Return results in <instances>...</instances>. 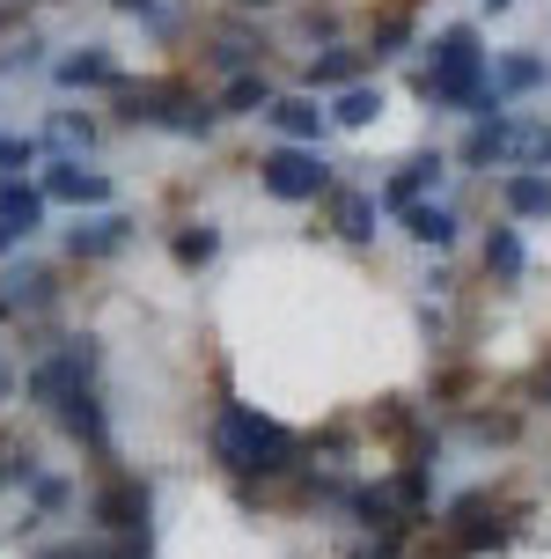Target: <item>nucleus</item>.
<instances>
[{
    "mask_svg": "<svg viewBox=\"0 0 551 559\" xmlns=\"http://www.w3.org/2000/svg\"><path fill=\"white\" fill-rule=\"evenodd\" d=\"M206 449H214L220 472L243 478V486H279V478L302 472V435L279 427L273 413L243 405V397H220L214 427H206Z\"/></svg>",
    "mask_w": 551,
    "mask_h": 559,
    "instance_id": "1",
    "label": "nucleus"
},
{
    "mask_svg": "<svg viewBox=\"0 0 551 559\" xmlns=\"http://www.w3.org/2000/svg\"><path fill=\"white\" fill-rule=\"evenodd\" d=\"M486 82H493V67H486V52H478V29L456 23L434 37V67L419 74V88H427V104H448V111H500V104H486Z\"/></svg>",
    "mask_w": 551,
    "mask_h": 559,
    "instance_id": "2",
    "label": "nucleus"
},
{
    "mask_svg": "<svg viewBox=\"0 0 551 559\" xmlns=\"http://www.w3.org/2000/svg\"><path fill=\"white\" fill-rule=\"evenodd\" d=\"M82 383H96V338H59L45 361L29 368V405H45L52 413L67 391H82Z\"/></svg>",
    "mask_w": 551,
    "mask_h": 559,
    "instance_id": "3",
    "label": "nucleus"
},
{
    "mask_svg": "<svg viewBox=\"0 0 551 559\" xmlns=\"http://www.w3.org/2000/svg\"><path fill=\"white\" fill-rule=\"evenodd\" d=\"M257 177H265V192L287 199V206H302V199H324L331 192V169L316 147H273L265 163H257Z\"/></svg>",
    "mask_w": 551,
    "mask_h": 559,
    "instance_id": "4",
    "label": "nucleus"
},
{
    "mask_svg": "<svg viewBox=\"0 0 551 559\" xmlns=\"http://www.w3.org/2000/svg\"><path fill=\"white\" fill-rule=\"evenodd\" d=\"M52 419H59V427H67V435H74V442L88 449V456H110V419H104V391H96V383L67 391V397L52 405Z\"/></svg>",
    "mask_w": 551,
    "mask_h": 559,
    "instance_id": "5",
    "label": "nucleus"
},
{
    "mask_svg": "<svg viewBox=\"0 0 551 559\" xmlns=\"http://www.w3.org/2000/svg\"><path fill=\"white\" fill-rule=\"evenodd\" d=\"M37 192H45V199H67V206H104V199H110V177H104V169H82V163H52Z\"/></svg>",
    "mask_w": 551,
    "mask_h": 559,
    "instance_id": "6",
    "label": "nucleus"
},
{
    "mask_svg": "<svg viewBox=\"0 0 551 559\" xmlns=\"http://www.w3.org/2000/svg\"><path fill=\"white\" fill-rule=\"evenodd\" d=\"M515 133H523L515 118L486 111V118H478V126L464 133V163H470V169H486V163H515Z\"/></svg>",
    "mask_w": 551,
    "mask_h": 559,
    "instance_id": "7",
    "label": "nucleus"
},
{
    "mask_svg": "<svg viewBox=\"0 0 551 559\" xmlns=\"http://www.w3.org/2000/svg\"><path fill=\"white\" fill-rule=\"evenodd\" d=\"M434 177H441V155H412V163H405V169L383 185V206H390V214H412V206H427Z\"/></svg>",
    "mask_w": 551,
    "mask_h": 559,
    "instance_id": "8",
    "label": "nucleus"
},
{
    "mask_svg": "<svg viewBox=\"0 0 551 559\" xmlns=\"http://www.w3.org/2000/svg\"><path fill=\"white\" fill-rule=\"evenodd\" d=\"M125 236H133L125 214H96V222H82L74 236H67V251L74 258H110V251H125Z\"/></svg>",
    "mask_w": 551,
    "mask_h": 559,
    "instance_id": "9",
    "label": "nucleus"
},
{
    "mask_svg": "<svg viewBox=\"0 0 551 559\" xmlns=\"http://www.w3.org/2000/svg\"><path fill=\"white\" fill-rule=\"evenodd\" d=\"M287 133V147H309V140L324 133V111H316V96H273V111H265Z\"/></svg>",
    "mask_w": 551,
    "mask_h": 559,
    "instance_id": "10",
    "label": "nucleus"
},
{
    "mask_svg": "<svg viewBox=\"0 0 551 559\" xmlns=\"http://www.w3.org/2000/svg\"><path fill=\"white\" fill-rule=\"evenodd\" d=\"M500 199H507L515 222H537V214H551V177L544 169H515V177L500 185Z\"/></svg>",
    "mask_w": 551,
    "mask_h": 559,
    "instance_id": "11",
    "label": "nucleus"
},
{
    "mask_svg": "<svg viewBox=\"0 0 551 559\" xmlns=\"http://www.w3.org/2000/svg\"><path fill=\"white\" fill-rule=\"evenodd\" d=\"M331 228H338V236H346V243H368V236H375V199L368 192H338V185H331Z\"/></svg>",
    "mask_w": 551,
    "mask_h": 559,
    "instance_id": "12",
    "label": "nucleus"
},
{
    "mask_svg": "<svg viewBox=\"0 0 551 559\" xmlns=\"http://www.w3.org/2000/svg\"><path fill=\"white\" fill-rule=\"evenodd\" d=\"M0 222L15 228V236H29V228L45 222V192L23 185V177H0Z\"/></svg>",
    "mask_w": 551,
    "mask_h": 559,
    "instance_id": "13",
    "label": "nucleus"
},
{
    "mask_svg": "<svg viewBox=\"0 0 551 559\" xmlns=\"http://www.w3.org/2000/svg\"><path fill=\"white\" fill-rule=\"evenodd\" d=\"M59 82H67V88H118V67H110V52H96V45H88V52H67V59H59Z\"/></svg>",
    "mask_w": 551,
    "mask_h": 559,
    "instance_id": "14",
    "label": "nucleus"
},
{
    "mask_svg": "<svg viewBox=\"0 0 551 559\" xmlns=\"http://www.w3.org/2000/svg\"><path fill=\"white\" fill-rule=\"evenodd\" d=\"M405 236L427 243V251H448V243H456V214H448V206H412V214H405Z\"/></svg>",
    "mask_w": 551,
    "mask_h": 559,
    "instance_id": "15",
    "label": "nucleus"
},
{
    "mask_svg": "<svg viewBox=\"0 0 551 559\" xmlns=\"http://www.w3.org/2000/svg\"><path fill=\"white\" fill-rule=\"evenodd\" d=\"M529 88H544V59L507 52V59L493 67V96H529Z\"/></svg>",
    "mask_w": 551,
    "mask_h": 559,
    "instance_id": "16",
    "label": "nucleus"
},
{
    "mask_svg": "<svg viewBox=\"0 0 551 559\" xmlns=\"http://www.w3.org/2000/svg\"><path fill=\"white\" fill-rule=\"evenodd\" d=\"M0 295H8V309H45L52 302V273L45 265H23V273L0 280Z\"/></svg>",
    "mask_w": 551,
    "mask_h": 559,
    "instance_id": "17",
    "label": "nucleus"
},
{
    "mask_svg": "<svg viewBox=\"0 0 551 559\" xmlns=\"http://www.w3.org/2000/svg\"><path fill=\"white\" fill-rule=\"evenodd\" d=\"M220 111H236V118L273 111V82H265V74H236V82L220 88Z\"/></svg>",
    "mask_w": 551,
    "mask_h": 559,
    "instance_id": "18",
    "label": "nucleus"
},
{
    "mask_svg": "<svg viewBox=\"0 0 551 559\" xmlns=\"http://www.w3.org/2000/svg\"><path fill=\"white\" fill-rule=\"evenodd\" d=\"M360 74V52H346V45H331L324 59H309V88H354Z\"/></svg>",
    "mask_w": 551,
    "mask_h": 559,
    "instance_id": "19",
    "label": "nucleus"
},
{
    "mask_svg": "<svg viewBox=\"0 0 551 559\" xmlns=\"http://www.w3.org/2000/svg\"><path fill=\"white\" fill-rule=\"evenodd\" d=\"M169 251H177V265H184V273H199V265H214L220 236L206 222H192V228H177V243H169Z\"/></svg>",
    "mask_w": 551,
    "mask_h": 559,
    "instance_id": "20",
    "label": "nucleus"
},
{
    "mask_svg": "<svg viewBox=\"0 0 551 559\" xmlns=\"http://www.w3.org/2000/svg\"><path fill=\"white\" fill-rule=\"evenodd\" d=\"M486 273L523 280V236H515V228H493V236H486Z\"/></svg>",
    "mask_w": 551,
    "mask_h": 559,
    "instance_id": "21",
    "label": "nucleus"
},
{
    "mask_svg": "<svg viewBox=\"0 0 551 559\" xmlns=\"http://www.w3.org/2000/svg\"><path fill=\"white\" fill-rule=\"evenodd\" d=\"M375 111H383V96H375V88H338V111H331V118H338V126H354V133H360V126H375Z\"/></svg>",
    "mask_w": 551,
    "mask_h": 559,
    "instance_id": "22",
    "label": "nucleus"
},
{
    "mask_svg": "<svg viewBox=\"0 0 551 559\" xmlns=\"http://www.w3.org/2000/svg\"><path fill=\"white\" fill-rule=\"evenodd\" d=\"M346 559H405V537H360Z\"/></svg>",
    "mask_w": 551,
    "mask_h": 559,
    "instance_id": "23",
    "label": "nucleus"
},
{
    "mask_svg": "<svg viewBox=\"0 0 551 559\" xmlns=\"http://www.w3.org/2000/svg\"><path fill=\"white\" fill-rule=\"evenodd\" d=\"M37 559H125V552H104V545H45Z\"/></svg>",
    "mask_w": 551,
    "mask_h": 559,
    "instance_id": "24",
    "label": "nucleus"
},
{
    "mask_svg": "<svg viewBox=\"0 0 551 559\" xmlns=\"http://www.w3.org/2000/svg\"><path fill=\"white\" fill-rule=\"evenodd\" d=\"M29 155H37V147H29V140H15V133H0V163H29Z\"/></svg>",
    "mask_w": 551,
    "mask_h": 559,
    "instance_id": "25",
    "label": "nucleus"
},
{
    "mask_svg": "<svg viewBox=\"0 0 551 559\" xmlns=\"http://www.w3.org/2000/svg\"><path fill=\"white\" fill-rule=\"evenodd\" d=\"M110 8H125V15H147V8H155V0H110Z\"/></svg>",
    "mask_w": 551,
    "mask_h": 559,
    "instance_id": "26",
    "label": "nucleus"
},
{
    "mask_svg": "<svg viewBox=\"0 0 551 559\" xmlns=\"http://www.w3.org/2000/svg\"><path fill=\"white\" fill-rule=\"evenodd\" d=\"M8 251H15V228H8V222H0V258H8Z\"/></svg>",
    "mask_w": 551,
    "mask_h": 559,
    "instance_id": "27",
    "label": "nucleus"
},
{
    "mask_svg": "<svg viewBox=\"0 0 551 559\" xmlns=\"http://www.w3.org/2000/svg\"><path fill=\"white\" fill-rule=\"evenodd\" d=\"M486 8H493V15H500V8H515V0H486Z\"/></svg>",
    "mask_w": 551,
    "mask_h": 559,
    "instance_id": "28",
    "label": "nucleus"
},
{
    "mask_svg": "<svg viewBox=\"0 0 551 559\" xmlns=\"http://www.w3.org/2000/svg\"><path fill=\"white\" fill-rule=\"evenodd\" d=\"M0 397H8V361H0Z\"/></svg>",
    "mask_w": 551,
    "mask_h": 559,
    "instance_id": "29",
    "label": "nucleus"
},
{
    "mask_svg": "<svg viewBox=\"0 0 551 559\" xmlns=\"http://www.w3.org/2000/svg\"><path fill=\"white\" fill-rule=\"evenodd\" d=\"M243 8H273V0H243Z\"/></svg>",
    "mask_w": 551,
    "mask_h": 559,
    "instance_id": "30",
    "label": "nucleus"
}]
</instances>
